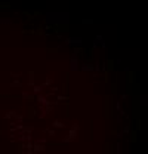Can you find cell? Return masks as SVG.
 <instances>
[{"label":"cell","instance_id":"1","mask_svg":"<svg viewBox=\"0 0 148 154\" xmlns=\"http://www.w3.org/2000/svg\"><path fill=\"white\" fill-rule=\"evenodd\" d=\"M141 105H142V107L148 105V95H142V96H141Z\"/></svg>","mask_w":148,"mask_h":154}]
</instances>
